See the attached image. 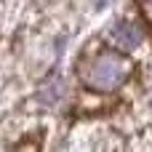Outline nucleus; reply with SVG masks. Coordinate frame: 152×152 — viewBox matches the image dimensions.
<instances>
[{
	"label": "nucleus",
	"instance_id": "nucleus-1",
	"mask_svg": "<svg viewBox=\"0 0 152 152\" xmlns=\"http://www.w3.org/2000/svg\"><path fill=\"white\" fill-rule=\"evenodd\" d=\"M77 77L86 88L107 94L120 88L131 77V61L115 51H96L77 64Z\"/></svg>",
	"mask_w": 152,
	"mask_h": 152
},
{
	"label": "nucleus",
	"instance_id": "nucleus-2",
	"mask_svg": "<svg viewBox=\"0 0 152 152\" xmlns=\"http://www.w3.org/2000/svg\"><path fill=\"white\" fill-rule=\"evenodd\" d=\"M112 37H115L118 48H123V51H134V48H139L142 40H144L142 29H139L136 24H131V21H115V24H112Z\"/></svg>",
	"mask_w": 152,
	"mask_h": 152
},
{
	"label": "nucleus",
	"instance_id": "nucleus-3",
	"mask_svg": "<svg viewBox=\"0 0 152 152\" xmlns=\"http://www.w3.org/2000/svg\"><path fill=\"white\" fill-rule=\"evenodd\" d=\"M139 3L144 5L142 11H144V16H147V21H150V24H152V0H139Z\"/></svg>",
	"mask_w": 152,
	"mask_h": 152
}]
</instances>
